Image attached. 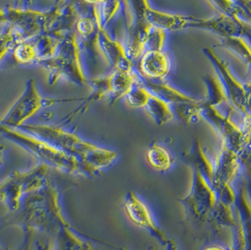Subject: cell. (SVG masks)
<instances>
[{
	"label": "cell",
	"mask_w": 251,
	"mask_h": 250,
	"mask_svg": "<svg viewBox=\"0 0 251 250\" xmlns=\"http://www.w3.org/2000/svg\"><path fill=\"white\" fill-rule=\"evenodd\" d=\"M186 28L202 29L217 35L220 38L250 37L251 24L219 13L217 16L208 19L191 16Z\"/></svg>",
	"instance_id": "cell-10"
},
{
	"label": "cell",
	"mask_w": 251,
	"mask_h": 250,
	"mask_svg": "<svg viewBox=\"0 0 251 250\" xmlns=\"http://www.w3.org/2000/svg\"><path fill=\"white\" fill-rule=\"evenodd\" d=\"M108 82L110 89L109 103L113 104L121 98H125L133 86L139 83V75L133 70H114L108 75Z\"/></svg>",
	"instance_id": "cell-18"
},
{
	"label": "cell",
	"mask_w": 251,
	"mask_h": 250,
	"mask_svg": "<svg viewBox=\"0 0 251 250\" xmlns=\"http://www.w3.org/2000/svg\"><path fill=\"white\" fill-rule=\"evenodd\" d=\"M212 220H215L216 223L222 227H229L234 228L238 224L237 221L235 220L231 207L222 204L218 201L216 205Z\"/></svg>",
	"instance_id": "cell-32"
},
{
	"label": "cell",
	"mask_w": 251,
	"mask_h": 250,
	"mask_svg": "<svg viewBox=\"0 0 251 250\" xmlns=\"http://www.w3.org/2000/svg\"><path fill=\"white\" fill-rule=\"evenodd\" d=\"M240 169V156L222 141L219 143L217 157L213 163V177L211 186L215 190L229 184Z\"/></svg>",
	"instance_id": "cell-12"
},
{
	"label": "cell",
	"mask_w": 251,
	"mask_h": 250,
	"mask_svg": "<svg viewBox=\"0 0 251 250\" xmlns=\"http://www.w3.org/2000/svg\"><path fill=\"white\" fill-rule=\"evenodd\" d=\"M151 93L140 83H137L125 96L127 104L134 108H142L146 105Z\"/></svg>",
	"instance_id": "cell-31"
},
{
	"label": "cell",
	"mask_w": 251,
	"mask_h": 250,
	"mask_svg": "<svg viewBox=\"0 0 251 250\" xmlns=\"http://www.w3.org/2000/svg\"><path fill=\"white\" fill-rule=\"evenodd\" d=\"M172 59L163 50H147L139 58L140 76L146 79L162 81L172 71Z\"/></svg>",
	"instance_id": "cell-13"
},
{
	"label": "cell",
	"mask_w": 251,
	"mask_h": 250,
	"mask_svg": "<svg viewBox=\"0 0 251 250\" xmlns=\"http://www.w3.org/2000/svg\"><path fill=\"white\" fill-rule=\"evenodd\" d=\"M123 6L121 0H101L97 5L96 11L100 26L105 29L107 25L114 19L116 14Z\"/></svg>",
	"instance_id": "cell-29"
},
{
	"label": "cell",
	"mask_w": 251,
	"mask_h": 250,
	"mask_svg": "<svg viewBox=\"0 0 251 250\" xmlns=\"http://www.w3.org/2000/svg\"><path fill=\"white\" fill-rule=\"evenodd\" d=\"M25 196L21 171L12 173L0 183V202L6 205L11 211L20 210Z\"/></svg>",
	"instance_id": "cell-16"
},
{
	"label": "cell",
	"mask_w": 251,
	"mask_h": 250,
	"mask_svg": "<svg viewBox=\"0 0 251 250\" xmlns=\"http://www.w3.org/2000/svg\"><path fill=\"white\" fill-rule=\"evenodd\" d=\"M130 17L132 16V21H143L145 20V13L149 8L148 0H127Z\"/></svg>",
	"instance_id": "cell-34"
},
{
	"label": "cell",
	"mask_w": 251,
	"mask_h": 250,
	"mask_svg": "<svg viewBox=\"0 0 251 250\" xmlns=\"http://www.w3.org/2000/svg\"><path fill=\"white\" fill-rule=\"evenodd\" d=\"M180 201L183 203L186 213L192 218L200 222H206L212 220L217 198L216 192L205 178L198 171H193L191 190Z\"/></svg>",
	"instance_id": "cell-8"
},
{
	"label": "cell",
	"mask_w": 251,
	"mask_h": 250,
	"mask_svg": "<svg viewBox=\"0 0 251 250\" xmlns=\"http://www.w3.org/2000/svg\"><path fill=\"white\" fill-rule=\"evenodd\" d=\"M66 3V0H55V7H61L62 5H64Z\"/></svg>",
	"instance_id": "cell-39"
},
{
	"label": "cell",
	"mask_w": 251,
	"mask_h": 250,
	"mask_svg": "<svg viewBox=\"0 0 251 250\" xmlns=\"http://www.w3.org/2000/svg\"><path fill=\"white\" fill-rule=\"evenodd\" d=\"M190 18L191 16L162 12L151 7L147 10L144 17L147 23L165 31H179L186 28Z\"/></svg>",
	"instance_id": "cell-17"
},
{
	"label": "cell",
	"mask_w": 251,
	"mask_h": 250,
	"mask_svg": "<svg viewBox=\"0 0 251 250\" xmlns=\"http://www.w3.org/2000/svg\"><path fill=\"white\" fill-rule=\"evenodd\" d=\"M18 129L45 140L98 173L114 163L118 154L114 150L87 142L74 133L54 125H25Z\"/></svg>",
	"instance_id": "cell-1"
},
{
	"label": "cell",
	"mask_w": 251,
	"mask_h": 250,
	"mask_svg": "<svg viewBox=\"0 0 251 250\" xmlns=\"http://www.w3.org/2000/svg\"><path fill=\"white\" fill-rule=\"evenodd\" d=\"M204 250H226L223 247L219 246V245H211L209 247H207Z\"/></svg>",
	"instance_id": "cell-37"
},
{
	"label": "cell",
	"mask_w": 251,
	"mask_h": 250,
	"mask_svg": "<svg viewBox=\"0 0 251 250\" xmlns=\"http://www.w3.org/2000/svg\"><path fill=\"white\" fill-rule=\"evenodd\" d=\"M150 24L145 20L128 24L125 49L126 56L131 61L139 59L145 53V39Z\"/></svg>",
	"instance_id": "cell-15"
},
{
	"label": "cell",
	"mask_w": 251,
	"mask_h": 250,
	"mask_svg": "<svg viewBox=\"0 0 251 250\" xmlns=\"http://www.w3.org/2000/svg\"><path fill=\"white\" fill-rule=\"evenodd\" d=\"M146 159L150 167L154 171L164 172L169 171L174 163L172 153L159 144L153 143L146 152Z\"/></svg>",
	"instance_id": "cell-24"
},
{
	"label": "cell",
	"mask_w": 251,
	"mask_h": 250,
	"mask_svg": "<svg viewBox=\"0 0 251 250\" xmlns=\"http://www.w3.org/2000/svg\"><path fill=\"white\" fill-rule=\"evenodd\" d=\"M219 13L251 24V14L243 11L233 0H208Z\"/></svg>",
	"instance_id": "cell-27"
},
{
	"label": "cell",
	"mask_w": 251,
	"mask_h": 250,
	"mask_svg": "<svg viewBox=\"0 0 251 250\" xmlns=\"http://www.w3.org/2000/svg\"><path fill=\"white\" fill-rule=\"evenodd\" d=\"M203 54L218 74L230 105L243 114L244 119H251V87L250 83L244 84L231 73L228 63L217 55L211 47L203 48Z\"/></svg>",
	"instance_id": "cell-6"
},
{
	"label": "cell",
	"mask_w": 251,
	"mask_h": 250,
	"mask_svg": "<svg viewBox=\"0 0 251 250\" xmlns=\"http://www.w3.org/2000/svg\"><path fill=\"white\" fill-rule=\"evenodd\" d=\"M184 161L191 166L193 171H197L204 177L211 184L213 177V163L206 155L203 147L199 139L193 143L191 149L183 154Z\"/></svg>",
	"instance_id": "cell-20"
},
{
	"label": "cell",
	"mask_w": 251,
	"mask_h": 250,
	"mask_svg": "<svg viewBox=\"0 0 251 250\" xmlns=\"http://www.w3.org/2000/svg\"><path fill=\"white\" fill-rule=\"evenodd\" d=\"M44 106H46V99L41 95L35 79L31 78L26 82L22 95L0 121V126L19 128Z\"/></svg>",
	"instance_id": "cell-9"
},
{
	"label": "cell",
	"mask_w": 251,
	"mask_h": 250,
	"mask_svg": "<svg viewBox=\"0 0 251 250\" xmlns=\"http://www.w3.org/2000/svg\"><path fill=\"white\" fill-rule=\"evenodd\" d=\"M124 210L126 216L133 224L147 230L152 237L159 241L160 244L164 247L166 246L169 238L155 224L148 206L137 197L135 192L130 191L127 194L124 202Z\"/></svg>",
	"instance_id": "cell-11"
},
{
	"label": "cell",
	"mask_w": 251,
	"mask_h": 250,
	"mask_svg": "<svg viewBox=\"0 0 251 250\" xmlns=\"http://www.w3.org/2000/svg\"><path fill=\"white\" fill-rule=\"evenodd\" d=\"M167 40V32L161 28L150 25L145 39V49L147 50H163Z\"/></svg>",
	"instance_id": "cell-33"
},
{
	"label": "cell",
	"mask_w": 251,
	"mask_h": 250,
	"mask_svg": "<svg viewBox=\"0 0 251 250\" xmlns=\"http://www.w3.org/2000/svg\"><path fill=\"white\" fill-rule=\"evenodd\" d=\"M202 79L206 86L205 98L201 100L203 105L217 107L224 102L229 103L220 80L211 75L203 76Z\"/></svg>",
	"instance_id": "cell-23"
},
{
	"label": "cell",
	"mask_w": 251,
	"mask_h": 250,
	"mask_svg": "<svg viewBox=\"0 0 251 250\" xmlns=\"http://www.w3.org/2000/svg\"><path fill=\"white\" fill-rule=\"evenodd\" d=\"M201 119L205 120L217 131L222 141L239 156L250 143V129L241 128L230 120V114L222 115L217 107L206 106L201 103Z\"/></svg>",
	"instance_id": "cell-7"
},
{
	"label": "cell",
	"mask_w": 251,
	"mask_h": 250,
	"mask_svg": "<svg viewBox=\"0 0 251 250\" xmlns=\"http://www.w3.org/2000/svg\"><path fill=\"white\" fill-rule=\"evenodd\" d=\"M16 45L17 41L15 36L12 33V29L8 26L3 32L0 33V62L11 50H13Z\"/></svg>",
	"instance_id": "cell-35"
},
{
	"label": "cell",
	"mask_w": 251,
	"mask_h": 250,
	"mask_svg": "<svg viewBox=\"0 0 251 250\" xmlns=\"http://www.w3.org/2000/svg\"><path fill=\"white\" fill-rule=\"evenodd\" d=\"M97 43L99 51L106 58L108 65L114 70H133L132 61L126 56L125 46L109 37L105 29L100 28Z\"/></svg>",
	"instance_id": "cell-14"
},
{
	"label": "cell",
	"mask_w": 251,
	"mask_h": 250,
	"mask_svg": "<svg viewBox=\"0 0 251 250\" xmlns=\"http://www.w3.org/2000/svg\"><path fill=\"white\" fill-rule=\"evenodd\" d=\"M4 146H2V145H0V166H1V164H2V162H3V156H4Z\"/></svg>",
	"instance_id": "cell-38"
},
{
	"label": "cell",
	"mask_w": 251,
	"mask_h": 250,
	"mask_svg": "<svg viewBox=\"0 0 251 250\" xmlns=\"http://www.w3.org/2000/svg\"><path fill=\"white\" fill-rule=\"evenodd\" d=\"M13 57L20 64H30L39 60L38 52L32 40L17 44L13 48Z\"/></svg>",
	"instance_id": "cell-30"
},
{
	"label": "cell",
	"mask_w": 251,
	"mask_h": 250,
	"mask_svg": "<svg viewBox=\"0 0 251 250\" xmlns=\"http://www.w3.org/2000/svg\"><path fill=\"white\" fill-rule=\"evenodd\" d=\"M165 247H166V250H177L176 243L172 240H170V239H169V241H168V243L166 244Z\"/></svg>",
	"instance_id": "cell-36"
},
{
	"label": "cell",
	"mask_w": 251,
	"mask_h": 250,
	"mask_svg": "<svg viewBox=\"0 0 251 250\" xmlns=\"http://www.w3.org/2000/svg\"><path fill=\"white\" fill-rule=\"evenodd\" d=\"M57 14V7L47 12H38L8 6L0 9V23L8 24L19 44L47 32Z\"/></svg>",
	"instance_id": "cell-5"
},
{
	"label": "cell",
	"mask_w": 251,
	"mask_h": 250,
	"mask_svg": "<svg viewBox=\"0 0 251 250\" xmlns=\"http://www.w3.org/2000/svg\"><path fill=\"white\" fill-rule=\"evenodd\" d=\"M144 108L156 125H167L172 122L174 118L172 105L154 96L153 94H151Z\"/></svg>",
	"instance_id": "cell-22"
},
{
	"label": "cell",
	"mask_w": 251,
	"mask_h": 250,
	"mask_svg": "<svg viewBox=\"0 0 251 250\" xmlns=\"http://www.w3.org/2000/svg\"><path fill=\"white\" fill-rule=\"evenodd\" d=\"M37 64L46 69L50 85L56 84L60 79L69 80L78 86H84L88 82L81 65L77 35L74 31L61 38L53 57L40 60Z\"/></svg>",
	"instance_id": "cell-4"
},
{
	"label": "cell",
	"mask_w": 251,
	"mask_h": 250,
	"mask_svg": "<svg viewBox=\"0 0 251 250\" xmlns=\"http://www.w3.org/2000/svg\"><path fill=\"white\" fill-rule=\"evenodd\" d=\"M56 234L53 250H96L90 243L75 233L69 224L60 227Z\"/></svg>",
	"instance_id": "cell-21"
},
{
	"label": "cell",
	"mask_w": 251,
	"mask_h": 250,
	"mask_svg": "<svg viewBox=\"0 0 251 250\" xmlns=\"http://www.w3.org/2000/svg\"><path fill=\"white\" fill-rule=\"evenodd\" d=\"M23 224L30 229L55 232L69 223L59 204V193L52 182L24 197L21 208Z\"/></svg>",
	"instance_id": "cell-3"
},
{
	"label": "cell",
	"mask_w": 251,
	"mask_h": 250,
	"mask_svg": "<svg viewBox=\"0 0 251 250\" xmlns=\"http://www.w3.org/2000/svg\"><path fill=\"white\" fill-rule=\"evenodd\" d=\"M0 134L28 151L40 161V164L46 165L49 169L52 168L68 174L82 176H93L96 174L95 171L75 157L23 130L0 126Z\"/></svg>",
	"instance_id": "cell-2"
},
{
	"label": "cell",
	"mask_w": 251,
	"mask_h": 250,
	"mask_svg": "<svg viewBox=\"0 0 251 250\" xmlns=\"http://www.w3.org/2000/svg\"><path fill=\"white\" fill-rule=\"evenodd\" d=\"M92 84V91L89 97L84 98V102L80 105L77 109H75L73 113L72 117L77 115L78 112L82 113L87 110V108L91 105L92 102L101 100L105 95H109L110 89H109V82H108V76L105 77H100L96 79L91 80L90 82Z\"/></svg>",
	"instance_id": "cell-26"
},
{
	"label": "cell",
	"mask_w": 251,
	"mask_h": 250,
	"mask_svg": "<svg viewBox=\"0 0 251 250\" xmlns=\"http://www.w3.org/2000/svg\"><path fill=\"white\" fill-rule=\"evenodd\" d=\"M139 83L143 85L151 94L158 97L161 100L168 102L171 105L183 103V102H194L197 100L172 88V86L162 81L146 79L139 75Z\"/></svg>",
	"instance_id": "cell-19"
},
{
	"label": "cell",
	"mask_w": 251,
	"mask_h": 250,
	"mask_svg": "<svg viewBox=\"0 0 251 250\" xmlns=\"http://www.w3.org/2000/svg\"><path fill=\"white\" fill-rule=\"evenodd\" d=\"M216 47L228 50L229 53L239 57L248 66H250L251 61V47L244 37L221 38Z\"/></svg>",
	"instance_id": "cell-25"
},
{
	"label": "cell",
	"mask_w": 251,
	"mask_h": 250,
	"mask_svg": "<svg viewBox=\"0 0 251 250\" xmlns=\"http://www.w3.org/2000/svg\"><path fill=\"white\" fill-rule=\"evenodd\" d=\"M173 112L185 124H193L201 119V100H196L194 102H183L172 105Z\"/></svg>",
	"instance_id": "cell-28"
}]
</instances>
